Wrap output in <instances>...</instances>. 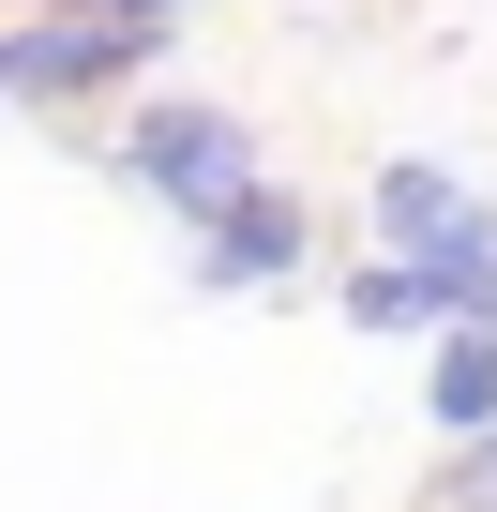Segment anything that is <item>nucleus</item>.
<instances>
[{
  "mask_svg": "<svg viewBox=\"0 0 497 512\" xmlns=\"http://www.w3.org/2000/svg\"><path fill=\"white\" fill-rule=\"evenodd\" d=\"M121 166H136V181H151V196H166L181 226H226L241 196L272 181V166H257V136H241L226 106H151V121L121 136Z\"/></svg>",
  "mask_w": 497,
  "mask_h": 512,
  "instance_id": "1",
  "label": "nucleus"
},
{
  "mask_svg": "<svg viewBox=\"0 0 497 512\" xmlns=\"http://www.w3.org/2000/svg\"><path fill=\"white\" fill-rule=\"evenodd\" d=\"M302 256H317V211H302L287 181H257L226 226H196V287H211V302H257V287L302 272Z\"/></svg>",
  "mask_w": 497,
  "mask_h": 512,
  "instance_id": "2",
  "label": "nucleus"
},
{
  "mask_svg": "<svg viewBox=\"0 0 497 512\" xmlns=\"http://www.w3.org/2000/svg\"><path fill=\"white\" fill-rule=\"evenodd\" d=\"M136 61H151V31H121V16L0 31V106H61V91H106V76H136Z\"/></svg>",
  "mask_w": 497,
  "mask_h": 512,
  "instance_id": "3",
  "label": "nucleus"
},
{
  "mask_svg": "<svg viewBox=\"0 0 497 512\" xmlns=\"http://www.w3.org/2000/svg\"><path fill=\"white\" fill-rule=\"evenodd\" d=\"M377 226H392V256H437V241H482V196L452 166H377Z\"/></svg>",
  "mask_w": 497,
  "mask_h": 512,
  "instance_id": "4",
  "label": "nucleus"
},
{
  "mask_svg": "<svg viewBox=\"0 0 497 512\" xmlns=\"http://www.w3.org/2000/svg\"><path fill=\"white\" fill-rule=\"evenodd\" d=\"M422 407L452 422V452H467V437H497V332H437V362H422Z\"/></svg>",
  "mask_w": 497,
  "mask_h": 512,
  "instance_id": "5",
  "label": "nucleus"
},
{
  "mask_svg": "<svg viewBox=\"0 0 497 512\" xmlns=\"http://www.w3.org/2000/svg\"><path fill=\"white\" fill-rule=\"evenodd\" d=\"M347 317H362V332H437V317H422V287H407V256H377V272L347 287Z\"/></svg>",
  "mask_w": 497,
  "mask_h": 512,
  "instance_id": "6",
  "label": "nucleus"
},
{
  "mask_svg": "<svg viewBox=\"0 0 497 512\" xmlns=\"http://www.w3.org/2000/svg\"><path fill=\"white\" fill-rule=\"evenodd\" d=\"M422 512H497V437H467V452L422 482Z\"/></svg>",
  "mask_w": 497,
  "mask_h": 512,
  "instance_id": "7",
  "label": "nucleus"
},
{
  "mask_svg": "<svg viewBox=\"0 0 497 512\" xmlns=\"http://www.w3.org/2000/svg\"><path fill=\"white\" fill-rule=\"evenodd\" d=\"M91 16H121V31H151V16H181V0H91Z\"/></svg>",
  "mask_w": 497,
  "mask_h": 512,
  "instance_id": "8",
  "label": "nucleus"
}]
</instances>
